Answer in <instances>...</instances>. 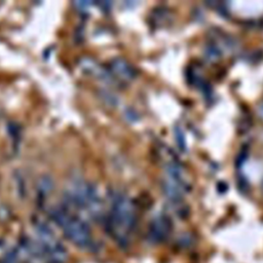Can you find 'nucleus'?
I'll return each mask as SVG.
<instances>
[{
  "mask_svg": "<svg viewBox=\"0 0 263 263\" xmlns=\"http://www.w3.org/2000/svg\"><path fill=\"white\" fill-rule=\"evenodd\" d=\"M136 225L137 209L134 200L124 193H116L105 220L107 232L119 247L127 248Z\"/></svg>",
  "mask_w": 263,
  "mask_h": 263,
  "instance_id": "1",
  "label": "nucleus"
},
{
  "mask_svg": "<svg viewBox=\"0 0 263 263\" xmlns=\"http://www.w3.org/2000/svg\"><path fill=\"white\" fill-rule=\"evenodd\" d=\"M50 218L59 225L65 236L79 248H89L92 236L87 223L78 216L72 215L65 208H54L49 213Z\"/></svg>",
  "mask_w": 263,
  "mask_h": 263,
  "instance_id": "2",
  "label": "nucleus"
},
{
  "mask_svg": "<svg viewBox=\"0 0 263 263\" xmlns=\"http://www.w3.org/2000/svg\"><path fill=\"white\" fill-rule=\"evenodd\" d=\"M68 203L79 211H84L93 220L103 217V202L93 185L84 181L74 182L67 191Z\"/></svg>",
  "mask_w": 263,
  "mask_h": 263,
  "instance_id": "3",
  "label": "nucleus"
},
{
  "mask_svg": "<svg viewBox=\"0 0 263 263\" xmlns=\"http://www.w3.org/2000/svg\"><path fill=\"white\" fill-rule=\"evenodd\" d=\"M173 231V223L168 216L161 214L154 217L147 229V239L154 245L162 243L168 239Z\"/></svg>",
  "mask_w": 263,
  "mask_h": 263,
  "instance_id": "4",
  "label": "nucleus"
},
{
  "mask_svg": "<svg viewBox=\"0 0 263 263\" xmlns=\"http://www.w3.org/2000/svg\"><path fill=\"white\" fill-rule=\"evenodd\" d=\"M111 76L119 81L128 82L137 76V71L133 65L122 58L113 59L108 68Z\"/></svg>",
  "mask_w": 263,
  "mask_h": 263,
  "instance_id": "5",
  "label": "nucleus"
},
{
  "mask_svg": "<svg viewBox=\"0 0 263 263\" xmlns=\"http://www.w3.org/2000/svg\"><path fill=\"white\" fill-rule=\"evenodd\" d=\"M80 68L87 74L95 76L98 79L104 81H112L114 78L111 76L108 69L100 66L96 61L91 59H82L80 61Z\"/></svg>",
  "mask_w": 263,
  "mask_h": 263,
  "instance_id": "6",
  "label": "nucleus"
},
{
  "mask_svg": "<svg viewBox=\"0 0 263 263\" xmlns=\"http://www.w3.org/2000/svg\"><path fill=\"white\" fill-rule=\"evenodd\" d=\"M52 188H53V184H52V181L49 178L40 179L38 187H37L38 192L41 196H45L48 193H50L52 191Z\"/></svg>",
  "mask_w": 263,
  "mask_h": 263,
  "instance_id": "7",
  "label": "nucleus"
},
{
  "mask_svg": "<svg viewBox=\"0 0 263 263\" xmlns=\"http://www.w3.org/2000/svg\"><path fill=\"white\" fill-rule=\"evenodd\" d=\"M176 138L178 139V144H179L180 148L184 150V144H185V141H184V136H183V134H182V132H181V130H179V129H177V130H176Z\"/></svg>",
  "mask_w": 263,
  "mask_h": 263,
  "instance_id": "8",
  "label": "nucleus"
}]
</instances>
